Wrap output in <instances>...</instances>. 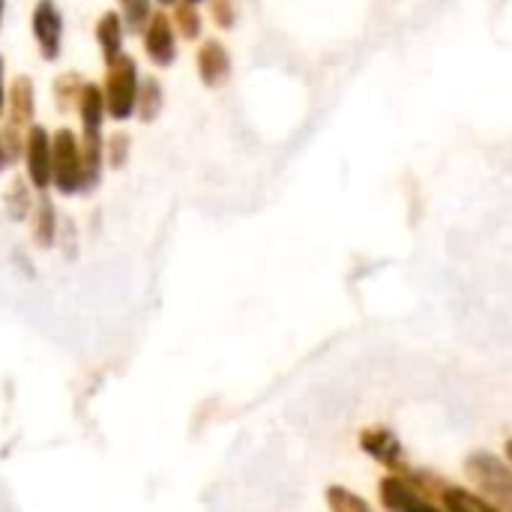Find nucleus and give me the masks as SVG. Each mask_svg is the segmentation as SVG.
Instances as JSON below:
<instances>
[{
    "label": "nucleus",
    "mask_w": 512,
    "mask_h": 512,
    "mask_svg": "<svg viewBox=\"0 0 512 512\" xmlns=\"http://www.w3.org/2000/svg\"><path fill=\"white\" fill-rule=\"evenodd\" d=\"M144 54L153 66L165 69L177 57V33L174 21L165 12H153L147 27H144Z\"/></svg>",
    "instance_id": "423d86ee"
},
{
    "label": "nucleus",
    "mask_w": 512,
    "mask_h": 512,
    "mask_svg": "<svg viewBox=\"0 0 512 512\" xmlns=\"http://www.w3.org/2000/svg\"><path fill=\"white\" fill-rule=\"evenodd\" d=\"M6 111V87H3V57H0V114Z\"/></svg>",
    "instance_id": "412c9836"
},
{
    "label": "nucleus",
    "mask_w": 512,
    "mask_h": 512,
    "mask_svg": "<svg viewBox=\"0 0 512 512\" xmlns=\"http://www.w3.org/2000/svg\"><path fill=\"white\" fill-rule=\"evenodd\" d=\"M24 159H27V180L33 189L45 192L51 186V171H54V141L45 126H30L24 138Z\"/></svg>",
    "instance_id": "20e7f679"
},
{
    "label": "nucleus",
    "mask_w": 512,
    "mask_h": 512,
    "mask_svg": "<svg viewBox=\"0 0 512 512\" xmlns=\"http://www.w3.org/2000/svg\"><path fill=\"white\" fill-rule=\"evenodd\" d=\"M123 15L120 12H105L96 21V42L102 48L105 63H114L123 54Z\"/></svg>",
    "instance_id": "1a4fd4ad"
},
{
    "label": "nucleus",
    "mask_w": 512,
    "mask_h": 512,
    "mask_svg": "<svg viewBox=\"0 0 512 512\" xmlns=\"http://www.w3.org/2000/svg\"><path fill=\"white\" fill-rule=\"evenodd\" d=\"M384 498H387V507L393 512H435L426 501H420L411 489H405L402 483H387Z\"/></svg>",
    "instance_id": "4468645a"
},
{
    "label": "nucleus",
    "mask_w": 512,
    "mask_h": 512,
    "mask_svg": "<svg viewBox=\"0 0 512 512\" xmlns=\"http://www.w3.org/2000/svg\"><path fill=\"white\" fill-rule=\"evenodd\" d=\"M33 240L39 249H51L57 243V210L45 192L36 198V207H33Z\"/></svg>",
    "instance_id": "9d476101"
},
{
    "label": "nucleus",
    "mask_w": 512,
    "mask_h": 512,
    "mask_svg": "<svg viewBox=\"0 0 512 512\" xmlns=\"http://www.w3.org/2000/svg\"><path fill=\"white\" fill-rule=\"evenodd\" d=\"M3 6H6V0H0V21H3Z\"/></svg>",
    "instance_id": "4be33fe9"
},
{
    "label": "nucleus",
    "mask_w": 512,
    "mask_h": 512,
    "mask_svg": "<svg viewBox=\"0 0 512 512\" xmlns=\"http://www.w3.org/2000/svg\"><path fill=\"white\" fill-rule=\"evenodd\" d=\"M195 63H198V78L204 87H222L231 78V54L219 39H207L198 48Z\"/></svg>",
    "instance_id": "0eeeda50"
},
{
    "label": "nucleus",
    "mask_w": 512,
    "mask_h": 512,
    "mask_svg": "<svg viewBox=\"0 0 512 512\" xmlns=\"http://www.w3.org/2000/svg\"><path fill=\"white\" fill-rule=\"evenodd\" d=\"M30 186H33V183H30V180H21V177H15V180L9 183V189H6V195H3V204H6V213H9L12 222L27 219V216L33 213V207H36Z\"/></svg>",
    "instance_id": "f8f14e48"
},
{
    "label": "nucleus",
    "mask_w": 512,
    "mask_h": 512,
    "mask_svg": "<svg viewBox=\"0 0 512 512\" xmlns=\"http://www.w3.org/2000/svg\"><path fill=\"white\" fill-rule=\"evenodd\" d=\"M33 111H36V99H33V81L27 75H18L9 90H6V117H9V129H30L33 126Z\"/></svg>",
    "instance_id": "6e6552de"
},
{
    "label": "nucleus",
    "mask_w": 512,
    "mask_h": 512,
    "mask_svg": "<svg viewBox=\"0 0 512 512\" xmlns=\"http://www.w3.org/2000/svg\"><path fill=\"white\" fill-rule=\"evenodd\" d=\"M138 66L129 54H120L114 63H108L105 75V111L111 120H129L135 114V99H138Z\"/></svg>",
    "instance_id": "7ed1b4c3"
},
{
    "label": "nucleus",
    "mask_w": 512,
    "mask_h": 512,
    "mask_svg": "<svg viewBox=\"0 0 512 512\" xmlns=\"http://www.w3.org/2000/svg\"><path fill=\"white\" fill-rule=\"evenodd\" d=\"M81 153H84V186L93 189L102 177V162H105V138H102V123H105V93L102 87L90 84L84 87L81 105Z\"/></svg>",
    "instance_id": "f257e3e1"
},
{
    "label": "nucleus",
    "mask_w": 512,
    "mask_h": 512,
    "mask_svg": "<svg viewBox=\"0 0 512 512\" xmlns=\"http://www.w3.org/2000/svg\"><path fill=\"white\" fill-rule=\"evenodd\" d=\"M84 87H87V81H84L78 72H63V75H57V81H54L57 108H60V111H69V108L81 105Z\"/></svg>",
    "instance_id": "ddd939ff"
},
{
    "label": "nucleus",
    "mask_w": 512,
    "mask_h": 512,
    "mask_svg": "<svg viewBox=\"0 0 512 512\" xmlns=\"http://www.w3.org/2000/svg\"><path fill=\"white\" fill-rule=\"evenodd\" d=\"M447 504L456 512H495L489 510L483 501H477V498H471V495H465V492H450V495H447Z\"/></svg>",
    "instance_id": "6ab92c4d"
},
{
    "label": "nucleus",
    "mask_w": 512,
    "mask_h": 512,
    "mask_svg": "<svg viewBox=\"0 0 512 512\" xmlns=\"http://www.w3.org/2000/svg\"><path fill=\"white\" fill-rule=\"evenodd\" d=\"M33 39L39 45L42 60H57L63 45V15L54 0H39L33 9Z\"/></svg>",
    "instance_id": "39448f33"
},
{
    "label": "nucleus",
    "mask_w": 512,
    "mask_h": 512,
    "mask_svg": "<svg viewBox=\"0 0 512 512\" xmlns=\"http://www.w3.org/2000/svg\"><path fill=\"white\" fill-rule=\"evenodd\" d=\"M129 150H132V138H129L126 132H114V135L105 141V162H108L111 168H126Z\"/></svg>",
    "instance_id": "dca6fc26"
},
{
    "label": "nucleus",
    "mask_w": 512,
    "mask_h": 512,
    "mask_svg": "<svg viewBox=\"0 0 512 512\" xmlns=\"http://www.w3.org/2000/svg\"><path fill=\"white\" fill-rule=\"evenodd\" d=\"M165 108V90L159 84V78H141L138 81V99H135V114L141 123H153Z\"/></svg>",
    "instance_id": "9b49d317"
},
{
    "label": "nucleus",
    "mask_w": 512,
    "mask_h": 512,
    "mask_svg": "<svg viewBox=\"0 0 512 512\" xmlns=\"http://www.w3.org/2000/svg\"><path fill=\"white\" fill-rule=\"evenodd\" d=\"M159 3H165V6H171V3H177V0H159Z\"/></svg>",
    "instance_id": "5701e85b"
},
{
    "label": "nucleus",
    "mask_w": 512,
    "mask_h": 512,
    "mask_svg": "<svg viewBox=\"0 0 512 512\" xmlns=\"http://www.w3.org/2000/svg\"><path fill=\"white\" fill-rule=\"evenodd\" d=\"M12 159H9V147H6V138H3V132H0V171L9 165Z\"/></svg>",
    "instance_id": "aec40b11"
},
{
    "label": "nucleus",
    "mask_w": 512,
    "mask_h": 512,
    "mask_svg": "<svg viewBox=\"0 0 512 512\" xmlns=\"http://www.w3.org/2000/svg\"><path fill=\"white\" fill-rule=\"evenodd\" d=\"M54 141V171L51 183L60 195H81L87 192L84 186V153H81V138L72 129H57L51 135Z\"/></svg>",
    "instance_id": "f03ea898"
},
{
    "label": "nucleus",
    "mask_w": 512,
    "mask_h": 512,
    "mask_svg": "<svg viewBox=\"0 0 512 512\" xmlns=\"http://www.w3.org/2000/svg\"><path fill=\"white\" fill-rule=\"evenodd\" d=\"M189 3H195V6H198V3H201V0H189Z\"/></svg>",
    "instance_id": "b1692460"
},
{
    "label": "nucleus",
    "mask_w": 512,
    "mask_h": 512,
    "mask_svg": "<svg viewBox=\"0 0 512 512\" xmlns=\"http://www.w3.org/2000/svg\"><path fill=\"white\" fill-rule=\"evenodd\" d=\"M171 21L177 24V33H180L183 39H198V36H201V15H198L195 3L180 0V3H177V9H174V18H171Z\"/></svg>",
    "instance_id": "2eb2a0df"
},
{
    "label": "nucleus",
    "mask_w": 512,
    "mask_h": 512,
    "mask_svg": "<svg viewBox=\"0 0 512 512\" xmlns=\"http://www.w3.org/2000/svg\"><path fill=\"white\" fill-rule=\"evenodd\" d=\"M210 15L222 30H231L237 24V0H210Z\"/></svg>",
    "instance_id": "a211bd4d"
},
{
    "label": "nucleus",
    "mask_w": 512,
    "mask_h": 512,
    "mask_svg": "<svg viewBox=\"0 0 512 512\" xmlns=\"http://www.w3.org/2000/svg\"><path fill=\"white\" fill-rule=\"evenodd\" d=\"M123 3V24L129 27V30H135V33H141V27H147V21H150V0H120Z\"/></svg>",
    "instance_id": "f3484780"
},
{
    "label": "nucleus",
    "mask_w": 512,
    "mask_h": 512,
    "mask_svg": "<svg viewBox=\"0 0 512 512\" xmlns=\"http://www.w3.org/2000/svg\"><path fill=\"white\" fill-rule=\"evenodd\" d=\"M510 459H512V444H510Z\"/></svg>",
    "instance_id": "393cba45"
}]
</instances>
